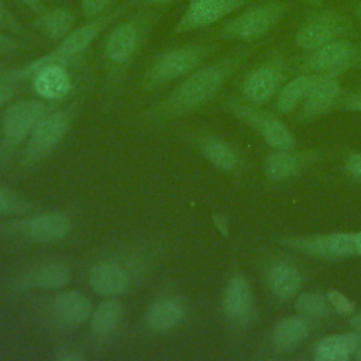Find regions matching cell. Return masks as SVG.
Segmentation results:
<instances>
[{"label":"cell","instance_id":"f1b7e54d","mask_svg":"<svg viewBox=\"0 0 361 361\" xmlns=\"http://www.w3.org/2000/svg\"><path fill=\"white\" fill-rule=\"evenodd\" d=\"M35 202L24 196L23 193L0 185V219H8L37 212Z\"/></svg>","mask_w":361,"mask_h":361},{"label":"cell","instance_id":"7a4b0ae2","mask_svg":"<svg viewBox=\"0 0 361 361\" xmlns=\"http://www.w3.org/2000/svg\"><path fill=\"white\" fill-rule=\"evenodd\" d=\"M161 16V8L141 7V10L117 20L106 34L102 47L106 100H111L124 83Z\"/></svg>","mask_w":361,"mask_h":361},{"label":"cell","instance_id":"d590c367","mask_svg":"<svg viewBox=\"0 0 361 361\" xmlns=\"http://www.w3.org/2000/svg\"><path fill=\"white\" fill-rule=\"evenodd\" d=\"M21 47H23V42H20L18 39L11 38L10 35L4 34V32L0 30V55L14 52V51L20 49Z\"/></svg>","mask_w":361,"mask_h":361},{"label":"cell","instance_id":"ee69618b","mask_svg":"<svg viewBox=\"0 0 361 361\" xmlns=\"http://www.w3.org/2000/svg\"><path fill=\"white\" fill-rule=\"evenodd\" d=\"M353 11H354V14H355V17H357L358 23L361 24V1H357V3H355V6H354Z\"/></svg>","mask_w":361,"mask_h":361},{"label":"cell","instance_id":"f35d334b","mask_svg":"<svg viewBox=\"0 0 361 361\" xmlns=\"http://www.w3.org/2000/svg\"><path fill=\"white\" fill-rule=\"evenodd\" d=\"M20 3H23L27 8H30L31 11H34L35 14L41 13L45 10L44 4H42V0H18Z\"/></svg>","mask_w":361,"mask_h":361},{"label":"cell","instance_id":"44dd1931","mask_svg":"<svg viewBox=\"0 0 361 361\" xmlns=\"http://www.w3.org/2000/svg\"><path fill=\"white\" fill-rule=\"evenodd\" d=\"M317 158L319 154L316 151H300L296 147L274 149L264 161V172L269 180H288L306 171Z\"/></svg>","mask_w":361,"mask_h":361},{"label":"cell","instance_id":"6da1fadb","mask_svg":"<svg viewBox=\"0 0 361 361\" xmlns=\"http://www.w3.org/2000/svg\"><path fill=\"white\" fill-rule=\"evenodd\" d=\"M259 44L238 47L223 56L202 65L180 79L155 104L142 111V121L161 126L188 114H192L209 104L258 49Z\"/></svg>","mask_w":361,"mask_h":361},{"label":"cell","instance_id":"484cf974","mask_svg":"<svg viewBox=\"0 0 361 361\" xmlns=\"http://www.w3.org/2000/svg\"><path fill=\"white\" fill-rule=\"evenodd\" d=\"M312 331L310 319L302 314H292L276 322L271 333L272 347L279 351H290L302 344Z\"/></svg>","mask_w":361,"mask_h":361},{"label":"cell","instance_id":"74e56055","mask_svg":"<svg viewBox=\"0 0 361 361\" xmlns=\"http://www.w3.org/2000/svg\"><path fill=\"white\" fill-rule=\"evenodd\" d=\"M176 1H179V0H131V4L144 7V8H161V7L173 4Z\"/></svg>","mask_w":361,"mask_h":361},{"label":"cell","instance_id":"cb8c5ba5","mask_svg":"<svg viewBox=\"0 0 361 361\" xmlns=\"http://www.w3.org/2000/svg\"><path fill=\"white\" fill-rule=\"evenodd\" d=\"M76 13L66 6L45 8L32 21L34 28L51 42H61L76 27Z\"/></svg>","mask_w":361,"mask_h":361},{"label":"cell","instance_id":"603a6c76","mask_svg":"<svg viewBox=\"0 0 361 361\" xmlns=\"http://www.w3.org/2000/svg\"><path fill=\"white\" fill-rule=\"evenodd\" d=\"M265 281L274 296L281 300L295 299L302 289V274L289 259L276 258L265 269Z\"/></svg>","mask_w":361,"mask_h":361},{"label":"cell","instance_id":"d6986e66","mask_svg":"<svg viewBox=\"0 0 361 361\" xmlns=\"http://www.w3.org/2000/svg\"><path fill=\"white\" fill-rule=\"evenodd\" d=\"M192 147L220 172L233 175L238 173L244 166V158L240 149L217 134H196L192 138Z\"/></svg>","mask_w":361,"mask_h":361},{"label":"cell","instance_id":"5bb4252c","mask_svg":"<svg viewBox=\"0 0 361 361\" xmlns=\"http://www.w3.org/2000/svg\"><path fill=\"white\" fill-rule=\"evenodd\" d=\"M72 281V269L65 261H44L21 271L7 282L13 293L56 292L65 289Z\"/></svg>","mask_w":361,"mask_h":361},{"label":"cell","instance_id":"9a60e30c","mask_svg":"<svg viewBox=\"0 0 361 361\" xmlns=\"http://www.w3.org/2000/svg\"><path fill=\"white\" fill-rule=\"evenodd\" d=\"M361 65V44L351 38L331 41L314 51L307 52L300 63L302 72H340L344 73Z\"/></svg>","mask_w":361,"mask_h":361},{"label":"cell","instance_id":"4dcf8cb0","mask_svg":"<svg viewBox=\"0 0 361 361\" xmlns=\"http://www.w3.org/2000/svg\"><path fill=\"white\" fill-rule=\"evenodd\" d=\"M326 296L333 307V312H336L341 316H350L354 313V310H355L354 303L343 292H340L337 289H330L326 293Z\"/></svg>","mask_w":361,"mask_h":361},{"label":"cell","instance_id":"b9f144b4","mask_svg":"<svg viewBox=\"0 0 361 361\" xmlns=\"http://www.w3.org/2000/svg\"><path fill=\"white\" fill-rule=\"evenodd\" d=\"M355 252L361 257V231L355 233Z\"/></svg>","mask_w":361,"mask_h":361},{"label":"cell","instance_id":"836d02e7","mask_svg":"<svg viewBox=\"0 0 361 361\" xmlns=\"http://www.w3.org/2000/svg\"><path fill=\"white\" fill-rule=\"evenodd\" d=\"M0 30H8L13 31L16 34H18L23 28L18 24V21L13 17V14L3 6V3L0 1Z\"/></svg>","mask_w":361,"mask_h":361},{"label":"cell","instance_id":"d4e9b609","mask_svg":"<svg viewBox=\"0 0 361 361\" xmlns=\"http://www.w3.org/2000/svg\"><path fill=\"white\" fill-rule=\"evenodd\" d=\"M340 72H302L300 75L289 79L283 87L281 89L279 94L276 96V110L282 114H288L296 109L298 104L303 100L307 92L320 80L329 76H340Z\"/></svg>","mask_w":361,"mask_h":361},{"label":"cell","instance_id":"8d00e7d4","mask_svg":"<svg viewBox=\"0 0 361 361\" xmlns=\"http://www.w3.org/2000/svg\"><path fill=\"white\" fill-rule=\"evenodd\" d=\"M344 110L348 111H355V113H361V90L354 92L351 96L345 97L343 100V106Z\"/></svg>","mask_w":361,"mask_h":361},{"label":"cell","instance_id":"8fae6325","mask_svg":"<svg viewBox=\"0 0 361 361\" xmlns=\"http://www.w3.org/2000/svg\"><path fill=\"white\" fill-rule=\"evenodd\" d=\"M278 243L299 254L330 262L344 261L357 255L355 233L350 231L282 235Z\"/></svg>","mask_w":361,"mask_h":361},{"label":"cell","instance_id":"4fadbf2b","mask_svg":"<svg viewBox=\"0 0 361 361\" xmlns=\"http://www.w3.org/2000/svg\"><path fill=\"white\" fill-rule=\"evenodd\" d=\"M288 82V66L281 55L258 63L250 69L240 83L241 99L254 106H265L276 99L283 85Z\"/></svg>","mask_w":361,"mask_h":361},{"label":"cell","instance_id":"ac0fdd59","mask_svg":"<svg viewBox=\"0 0 361 361\" xmlns=\"http://www.w3.org/2000/svg\"><path fill=\"white\" fill-rule=\"evenodd\" d=\"M221 313L224 319L237 327L247 326L254 314V292L248 278L241 274H233L221 295Z\"/></svg>","mask_w":361,"mask_h":361},{"label":"cell","instance_id":"ab89813d","mask_svg":"<svg viewBox=\"0 0 361 361\" xmlns=\"http://www.w3.org/2000/svg\"><path fill=\"white\" fill-rule=\"evenodd\" d=\"M348 323L355 331H361V312H354L353 314H350Z\"/></svg>","mask_w":361,"mask_h":361},{"label":"cell","instance_id":"e0dca14e","mask_svg":"<svg viewBox=\"0 0 361 361\" xmlns=\"http://www.w3.org/2000/svg\"><path fill=\"white\" fill-rule=\"evenodd\" d=\"M188 310V303L179 293L161 292L148 302L142 313V326L152 334L171 333L185 323Z\"/></svg>","mask_w":361,"mask_h":361},{"label":"cell","instance_id":"7402d4cb","mask_svg":"<svg viewBox=\"0 0 361 361\" xmlns=\"http://www.w3.org/2000/svg\"><path fill=\"white\" fill-rule=\"evenodd\" d=\"M341 92L338 76H329L320 80L300 102L298 120L312 121L330 113L341 102Z\"/></svg>","mask_w":361,"mask_h":361},{"label":"cell","instance_id":"4316f807","mask_svg":"<svg viewBox=\"0 0 361 361\" xmlns=\"http://www.w3.org/2000/svg\"><path fill=\"white\" fill-rule=\"evenodd\" d=\"M360 331L334 333L322 337L314 347L317 361H345L353 358Z\"/></svg>","mask_w":361,"mask_h":361},{"label":"cell","instance_id":"8992f818","mask_svg":"<svg viewBox=\"0 0 361 361\" xmlns=\"http://www.w3.org/2000/svg\"><path fill=\"white\" fill-rule=\"evenodd\" d=\"M83 102L85 97H79L59 104L35 124L23 145L18 161L20 169L25 171L38 165L59 147L78 118Z\"/></svg>","mask_w":361,"mask_h":361},{"label":"cell","instance_id":"2e32d148","mask_svg":"<svg viewBox=\"0 0 361 361\" xmlns=\"http://www.w3.org/2000/svg\"><path fill=\"white\" fill-rule=\"evenodd\" d=\"M247 4L248 0H189L172 32L185 34L212 27Z\"/></svg>","mask_w":361,"mask_h":361},{"label":"cell","instance_id":"f546056e","mask_svg":"<svg viewBox=\"0 0 361 361\" xmlns=\"http://www.w3.org/2000/svg\"><path fill=\"white\" fill-rule=\"evenodd\" d=\"M82 16L87 20L102 17L114 8L117 0H79Z\"/></svg>","mask_w":361,"mask_h":361},{"label":"cell","instance_id":"83f0119b","mask_svg":"<svg viewBox=\"0 0 361 361\" xmlns=\"http://www.w3.org/2000/svg\"><path fill=\"white\" fill-rule=\"evenodd\" d=\"M293 309L307 319L322 320L333 313V307L326 295L319 292H302L295 298Z\"/></svg>","mask_w":361,"mask_h":361},{"label":"cell","instance_id":"e575fe53","mask_svg":"<svg viewBox=\"0 0 361 361\" xmlns=\"http://www.w3.org/2000/svg\"><path fill=\"white\" fill-rule=\"evenodd\" d=\"M18 96V85L0 82V106H7Z\"/></svg>","mask_w":361,"mask_h":361},{"label":"cell","instance_id":"52a82bcc","mask_svg":"<svg viewBox=\"0 0 361 361\" xmlns=\"http://www.w3.org/2000/svg\"><path fill=\"white\" fill-rule=\"evenodd\" d=\"M59 99H20L6 106L0 116V166L24 145L35 124L55 107Z\"/></svg>","mask_w":361,"mask_h":361},{"label":"cell","instance_id":"9c48e42d","mask_svg":"<svg viewBox=\"0 0 361 361\" xmlns=\"http://www.w3.org/2000/svg\"><path fill=\"white\" fill-rule=\"evenodd\" d=\"M355 28L350 17L337 7H316L307 14L293 35L295 47L310 52L340 38H353Z\"/></svg>","mask_w":361,"mask_h":361},{"label":"cell","instance_id":"d6a6232c","mask_svg":"<svg viewBox=\"0 0 361 361\" xmlns=\"http://www.w3.org/2000/svg\"><path fill=\"white\" fill-rule=\"evenodd\" d=\"M344 172L350 178L361 182V152H353L347 155L344 161Z\"/></svg>","mask_w":361,"mask_h":361},{"label":"cell","instance_id":"1f68e13d","mask_svg":"<svg viewBox=\"0 0 361 361\" xmlns=\"http://www.w3.org/2000/svg\"><path fill=\"white\" fill-rule=\"evenodd\" d=\"M54 358L58 361H83L86 360V354L82 348L73 344H59L55 347Z\"/></svg>","mask_w":361,"mask_h":361},{"label":"cell","instance_id":"30bf717a","mask_svg":"<svg viewBox=\"0 0 361 361\" xmlns=\"http://www.w3.org/2000/svg\"><path fill=\"white\" fill-rule=\"evenodd\" d=\"M224 106L238 121L255 131L268 147L274 149L296 147V138L285 123L271 111L261 109V106L247 103L237 96H228Z\"/></svg>","mask_w":361,"mask_h":361},{"label":"cell","instance_id":"60d3db41","mask_svg":"<svg viewBox=\"0 0 361 361\" xmlns=\"http://www.w3.org/2000/svg\"><path fill=\"white\" fill-rule=\"evenodd\" d=\"M353 358L361 360V331H360V336H358V341H357V347H355V351L353 354Z\"/></svg>","mask_w":361,"mask_h":361},{"label":"cell","instance_id":"5b68a950","mask_svg":"<svg viewBox=\"0 0 361 361\" xmlns=\"http://www.w3.org/2000/svg\"><path fill=\"white\" fill-rule=\"evenodd\" d=\"M290 7V0H259L247 4L238 14L221 23L212 32V38L217 41L255 44L274 31L289 13Z\"/></svg>","mask_w":361,"mask_h":361},{"label":"cell","instance_id":"277c9868","mask_svg":"<svg viewBox=\"0 0 361 361\" xmlns=\"http://www.w3.org/2000/svg\"><path fill=\"white\" fill-rule=\"evenodd\" d=\"M219 49V42L203 41L189 42L161 51L148 63L140 79V86L145 92L165 87L173 82H179L190 72L204 63Z\"/></svg>","mask_w":361,"mask_h":361},{"label":"cell","instance_id":"3957f363","mask_svg":"<svg viewBox=\"0 0 361 361\" xmlns=\"http://www.w3.org/2000/svg\"><path fill=\"white\" fill-rule=\"evenodd\" d=\"M158 259L159 250L154 244L141 243L118 248L90 264L86 272L87 283L99 296H123L152 272Z\"/></svg>","mask_w":361,"mask_h":361},{"label":"cell","instance_id":"ba28073f","mask_svg":"<svg viewBox=\"0 0 361 361\" xmlns=\"http://www.w3.org/2000/svg\"><path fill=\"white\" fill-rule=\"evenodd\" d=\"M72 230V217L62 210L32 212L0 221V238L31 244L59 243Z\"/></svg>","mask_w":361,"mask_h":361},{"label":"cell","instance_id":"ffe728a7","mask_svg":"<svg viewBox=\"0 0 361 361\" xmlns=\"http://www.w3.org/2000/svg\"><path fill=\"white\" fill-rule=\"evenodd\" d=\"M124 319V306L118 298H106L93 307L89 324L94 347H106L118 334Z\"/></svg>","mask_w":361,"mask_h":361},{"label":"cell","instance_id":"7bdbcfd3","mask_svg":"<svg viewBox=\"0 0 361 361\" xmlns=\"http://www.w3.org/2000/svg\"><path fill=\"white\" fill-rule=\"evenodd\" d=\"M305 4H307L309 7H313V8H316V7H320V6H323V1L324 0H302Z\"/></svg>","mask_w":361,"mask_h":361},{"label":"cell","instance_id":"7c38bea8","mask_svg":"<svg viewBox=\"0 0 361 361\" xmlns=\"http://www.w3.org/2000/svg\"><path fill=\"white\" fill-rule=\"evenodd\" d=\"M39 316L48 326L59 330H73L90 319L93 303L89 296L78 289L52 292L39 303Z\"/></svg>","mask_w":361,"mask_h":361}]
</instances>
